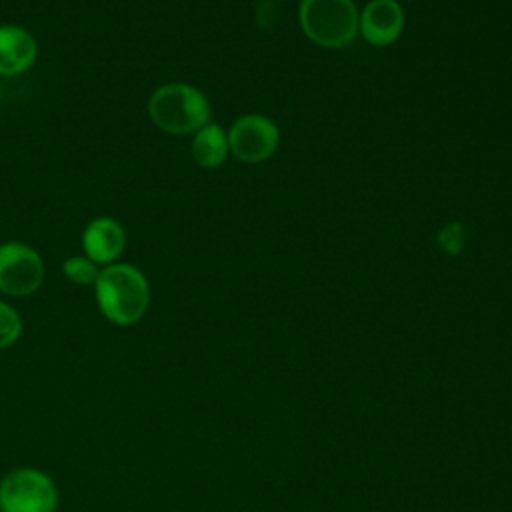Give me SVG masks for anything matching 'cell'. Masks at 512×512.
Returning a JSON list of instances; mask_svg holds the SVG:
<instances>
[{
  "label": "cell",
  "mask_w": 512,
  "mask_h": 512,
  "mask_svg": "<svg viewBox=\"0 0 512 512\" xmlns=\"http://www.w3.org/2000/svg\"><path fill=\"white\" fill-rule=\"evenodd\" d=\"M92 288L100 312L116 326H132L148 310L150 284L134 264L114 262L102 266Z\"/></svg>",
  "instance_id": "6da1fadb"
},
{
  "label": "cell",
  "mask_w": 512,
  "mask_h": 512,
  "mask_svg": "<svg viewBox=\"0 0 512 512\" xmlns=\"http://www.w3.org/2000/svg\"><path fill=\"white\" fill-rule=\"evenodd\" d=\"M148 116L162 132L184 136L206 126L212 110L208 98L196 86L186 82H168L150 94Z\"/></svg>",
  "instance_id": "7a4b0ae2"
},
{
  "label": "cell",
  "mask_w": 512,
  "mask_h": 512,
  "mask_svg": "<svg viewBox=\"0 0 512 512\" xmlns=\"http://www.w3.org/2000/svg\"><path fill=\"white\" fill-rule=\"evenodd\" d=\"M298 16L306 38L324 48H344L358 34L360 14L352 0H302Z\"/></svg>",
  "instance_id": "3957f363"
},
{
  "label": "cell",
  "mask_w": 512,
  "mask_h": 512,
  "mask_svg": "<svg viewBox=\"0 0 512 512\" xmlns=\"http://www.w3.org/2000/svg\"><path fill=\"white\" fill-rule=\"evenodd\" d=\"M56 482L38 468L20 466L0 480V512H56Z\"/></svg>",
  "instance_id": "277c9868"
},
{
  "label": "cell",
  "mask_w": 512,
  "mask_h": 512,
  "mask_svg": "<svg viewBox=\"0 0 512 512\" xmlns=\"http://www.w3.org/2000/svg\"><path fill=\"white\" fill-rule=\"evenodd\" d=\"M44 282V262L36 248L10 240L0 244V292L6 296H30Z\"/></svg>",
  "instance_id": "5b68a950"
},
{
  "label": "cell",
  "mask_w": 512,
  "mask_h": 512,
  "mask_svg": "<svg viewBox=\"0 0 512 512\" xmlns=\"http://www.w3.org/2000/svg\"><path fill=\"white\" fill-rule=\"evenodd\" d=\"M230 152L242 162H262L270 158L280 144L278 126L262 114L240 116L228 130Z\"/></svg>",
  "instance_id": "8992f818"
},
{
  "label": "cell",
  "mask_w": 512,
  "mask_h": 512,
  "mask_svg": "<svg viewBox=\"0 0 512 512\" xmlns=\"http://www.w3.org/2000/svg\"><path fill=\"white\" fill-rule=\"evenodd\" d=\"M82 250L98 266L114 264L126 248V232L112 216H96L82 230Z\"/></svg>",
  "instance_id": "52a82bcc"
},
{
  "label": "cell",
  "mask_w": 512,
  "mask_h": 512,
  "mask_svg": "<svg viewBox=\"0 0 512 512\" xmlns=\"http://www.w3.org/2000/svg\"><path fill=\"white\" fill-rule=\"evenodd\" d=\"M404 28V12L396 0H372L360 14L358 32L372 46H388Z\"/></svg>",
  "instance_id": "ba28073f"
},
{
  "label": "cell",
  "mask_w": 512,
  "mask_h": 512,
  "mask_svg": "<svg viewBox=\"0 0 512 512\" xmlns=\"http://www.w3.org/2000/svg\"><path fill=\"white\" fill-rule=\"evenodd\" d=\"M38 56L36 38L18 24H0V76H20Z\"/></svg>",
  "instance_id": "9c48e42d"
},
{
  "label": "cell",
  "mask_w": 512,
  "mask_h": 512,
  "mask_svg": "<svg viewBox=\"0 0 512 512\" xmlns=\"http://www.w3.org/2000/svg\"><path fill=\"white\" fill-rule=\"evenodd\" d=\"M190 152L198 166L218 168L230 152L228 132H224L222 126L208 122L206 126H202L200 130L194 132Z\"/></svg>",
  "instance_id": "30bf717a"
},
{
  "label": "cell",
  "mask_w": 512,
  "mask_h": 512,
  "mask_svg": "<svg viewBox=\"0 0 512 512\" xmlns=\"http://www.w3.org/2000/svg\"><path fill=\"white\" fill-rule=\"evenodd\" d=\"M62 272L76 286H94L100 266L88 256H70L62 262Z\"/></svg>",
  "instance_id": "8fae6325"
},
{
  "label": "cell",
  "mask_w": 512,
  "mask_h": 512,
  "mask_svg": "<svg viewBox=\"0 0 512 512\" xmlns=\"http://www.w3.org/2000/svg\"><path fill=\"white\" fill-rule=\"evenodd\" d=\"M22 334V318L14 306L0 300V350L10 348Z\"/></svg>",
  "instance_id": "7c38bea8"
},
{
  "label": "cell",
  "mask_w": 512,
  "mask_h": 512,
  "mask_svg": "<svg viewBox=\"0 0 512 512\" xmlns=\"http://www.w3.org/2000/svg\"><path fill=\"white\" fill-rule=\"evenodd\" d=\"M464 228L456 222L444 226L438 234V242L442 244V248L448 252V254H458L464 246Z\"/></svg>",
  "instance_id": "4fadbf2b"
},
{
  "label": "cell",
  "mask_w": 512,
  "mask_h": 512,
  "mask_svg": "<svg viewBox=\"0 0 512 512\" xmlns=\"http://www.w3.org/2000/svg\"><path fill=\"white\" fill-rule=\"evenodd\" d=\"M0 96H2V90H0Z\"/></svg>",
  "instance_id": "5bb4252c"
}]
</instances>
